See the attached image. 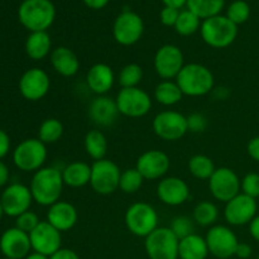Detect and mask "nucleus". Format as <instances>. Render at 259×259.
<instances>
[{"mask_svg":"<svg viewBox=\"0 0 259 259\" xmlns=\"http://www.w3.org/2000/svg\"><path fill=\"white\" fill-rule=\"evenodd\" d=\"M83 146H85L88 156L94 161H100L105 158L106 152H108V139L103 132L98 129L88 132L83 139Z\"/></svg>","mask_w":259,"mask_h":259,"instance_id":"30","label":"nucleus"},{"mask_svg":"<svg viewBox=\"0 0 259 259\" xmlns=\"http://www.w3.org/2000/svg\"><path fill=\"white\" fill-rule=\"evenodd\" d=\"M56 18V8L51 0H24L18 9V19L25 29L47 32Z\"/></svg>","mask_w":259,"mask_h":259,"instance_id":"3","label":"nucleus"},{"mask_svg":"<svg viewBox=\"0 0 259 259\" xmlns=\"http://www.w3.org/2000/svg\"><path fill=\"white\" fill-rule=\"evenodd\" d=\"M39 223H40V220H39V218H38V215L35 214V212L28 210V211L23 212V214H20L19 217L17 218L15 227H17L18 229L23 230V232H25L29 234L30 232H33V230L38 227V224H39Z\"/></svg>","mask_w":259,"mask_h":259,"instance_id":"41","label":"nucleus"},{"mask_svg":"<svg viewBox=\"0 0 259 259\" xmlns=\"http://www.w3.org/2000/svg\"><path fill=\"white\" fill-rule=\"evenodd\" d=\"M3 215H4V209H3V205H2V201H0V220H2Z\"/></svg>","mask_w":259,"mask_h":259,"instance_id":"53","label":"nucleus"},{"mask_svg":"<svg viewBox=\"0 0 259 259\" xmlns=\"http://www.w3.org/2000/svg\"><path fill=\"white\" fill-rule=\"evenodd\" d=\"M164 7L176 8V9H181L182 7L187 4V0H162Z\"/></svg>","mask_w":259,"mask_h":259,"instance_id":"51","label":"nucleus"},{"mask_svg":"<svg viewBox=\"0 0 259 259\" xmlns=\"http://www.w3.org/2000/svg\"><path fill=\"white\" fill-rule=\"evenodd\" d=\"M143 78V68L138 63H128L120 70L118 75V82L121 89L138 88Z\"/></svg>","mask_w":259,"mask_h":259,"instance_id":"36","label":"nucleus"},{"mask_svg":"<svg viewBox=\"0 0 259 259\" xmlns=\"http://www.w3.org/2000/svg\"><path fill=\"white\" fill-rule=\"evenodd\" d=\"M227 17L234 24L239 25L247 22L250 17V7L245 0H235L228 7Z\"/></svg>","mask_w":259,"mask_h":259,"instance_id":"38","label":"nucleus"},{"mask_svg":"<svg viewBox=\"0 0 259 259\" xmlns=\"http://www.w3.org/2000/svg\"><path fill=\"white\" fill-rule=\"evenodd\" d=\"M258 7H259V0H258Z\"/></svg>","mask_w":259,"mask_h":259,"instance_id":"55","label":"nucleus"},{"mask_svg":"<svg viewBox=\"0 0 259 259\" xmlns=\"http://www.w3.org/2000/svg\"><path fill=\"white\" fill-rule=\"evenodd\" d=\"M120 168L110 159H100L91 164L90 186L98 195L108 196L119 189Z\"/></svg>","mask_w":259,"mask_h":259,"instance_id":"8","label":"nucleus"},{"mask_svg":"<svg viewBox=\"0 0 259 259\" xmlns=\"http://www.w3.org/2000/svg\"><path fill=\"white\" fill-rule=\"evenodd\" d=\"M201 23V19L196 14H194L191 10L186 9L180 12L179 19H177L174 28L180 35H182V37H189V35L195 34L197 30H200Z\"/></svg>","mask_w":259,"mask_h":259,"instance_id":"35","label":"nucleus"},{"mask_svg":"<svg viewBox=\"0 0 259 259\" xmlns=\"http://www.w3.org/2000/svg\"><path fill=\"white\" fill-rule=\"evenodd\" d=\"M225 0H187V9L205 20L219 15L224 8Z\"/></svg>","mask_w":259,"mask_h":259,"instance_id":"31","label":"nucleus"},{"mask_svg":"<svg viewBox=\"0 0 259 259\" xmlns=\"http://www.w3.org/2000/svg\"><path fill=\"white\" fill-rule=\"evenodd\" d=\"M61 172H62L65 186L71 187V189H80L90 184L91 166L86 162H71L67 166L63 167Z\"/></svg>","mask_w":259,"mask_h":259,"instance_id":"26","label":"nucleus"},{"mask_svg":"<svg viewBox=\"0 0 259 259\" xmlns=\"http://www.w3.org/2000/svg\"><path fill=\"white\" fill-rule=\"evenodd\" d=\"M124 222L132 234L147 238L158 228V214L148 202H134L126 209Z\"/></svg>","mask_w":259,"mask_h":259,"instance_id":"5","label":"nucleus"},{"mask_svg":"<svg viewBox=\"0 0 259 259\" xmlns=\"http://www.w3.org/2000/svg\"><path fill=\"white\" fill-rule=\"evenodd\" d=\"M0 201H2L5 215L18 218L20 214L29 210L33 202V196L29 187L15 182V184L5 187L4 192L0 197Z\"/></svg>","mask_w":259,"mask_h":259,"instance_id":"18","label":"nucleus"},{"mask_svg":"<svg viewBox=\"0 0 259 259\" xmlns=\"http://www.w3.org/2000/svg\"><path fill=\"white\" fill-rule=\"evenodd\" d=\"M184 98L181 89L176 81L163 80L154 89V100L163 106H174Z\"/></svg>","mask_w":259,"mask_h":259,"instance_id":"29","label":"nucleus"},{"mask_svg":"<svg viewBox=\"0 0 259 259\" xmlns=\"http://www.w3.org/2000/svg\"><path fill=\"white\" fill-rule=\"evenodd\" d=\"M209 190L214 199L227 204L242 192V180L234 169L219 167L209 179Z\"/></svg>","mask_w":259,"mask_h":259,"instance_id":"10","label":"nucleus"},{"mask_svg":"<svg viewBox=\"0 0 259 259\" xmlns=\"http://www.w3.org/2000/svg\"><path fill=\"white\" fill-rule=\"evenodd\" d=\"M187 168H189L190 174L197 180H207L209 181L210 177L215 172L217 167H215L214 162L210 157L205 156V154H195L189 159L187 163Z\"/></svg>","mask_w":259,"mask_h":259,"instance_id":"33","label":"nucleus"},{"mask_svg":"<svg viewBox=\"0 0 259 259\" xmlns=\"http://www.w3.org/2000/svg\"><path fill=\"white\" fill-rule=\"evenodd\" d=\"M89 118L99 126H110L115 123L119 113L115 99L108 95L96 96L91 100L88 109Z\"/></svg>","mask_w":259,"mask_h":259,"instance_id":"22","label":"nucleus"},{"mask_svg":"<svg viewBox=\"0 0 259 259\" xmlns=\"http://www.w3.org/2000/svg\"><path fill=\"white\" fill-rule=\"evenodd\" d=\"M157 197L167 206H180L189 200L190 187L180 177H163L157 185Z\"/></svg>","mask_w":259,"mask_h":259,"instance_id":"20","label":"nucleus"},{"mask_svg":"<svg viewBox=\"0 0 259 259\" xmlns=\"http://www.w3.org/2000/svg\"><path fill=\"white\" fill-rule=\"evenodd\" d=\"M185 65L184 53L175 45L162 46L154 55V70L162 80H176Z\"/></svg>","mask_w":259,"mask_h":259,"instance_id":"13","label":"nucleus"},{"mask_svg":"<svg viewBox=\"0 0 259 259\" xmlns=\"http://www.w3.org/2000/svg\"><path fill=\"white\" fill-rule=\"evenodd\" d=\"M9 181V168L4 162L0 161V187L5 186Z\"/></svg>","mask_w":259,"mask_h":259,"instance_id":"50","label":"nucleus"},{"mask_svg":"<svg viewBox=\"0 0 259 259\" xmlns=\"http://www.w3.org/2000/svg\"><path fill=\"white\" fill-rule=\"evenodd\" d=\"M210 254L205 238L199 234H191L180 240L179 258L180 259H206Z\"/></svg>","mask_w":259,"mask_h":259,"instance_id":"28","label":"nucleus"},{"mask_svg":"<svg viewBox=\"0 0 259 259\" xmlns=\"http://www.w3.org/2000/svg\"><path fill=\"white\" fill-rule=\"evenodd\" d=\"M253 248L248 243H240L238 244L237 250H235V257L239 259H248L252 257Z\"/></svg>","mask_w":259,"mask_h":259,"instance_id":"46","label":"nucleus"},{"mask_svg":"<svg viewBox=\"0 0 259 259\" xmlns=\"http://www.w3.org/2000/svg\"><path fill=\"white\" fill-rule=\"evenodd\" d=\"M144 33L143 19L132 10L120 13L113 24V37L120 46H133L141 40Z\"/></svg>","mask_w":259,"mask_h":259,"instance_id":"12","label":"nucleus"},{"mask_svg":"<svg viewBox=\"0 0 259 259\" xmlns=\"http://www.w3.org/2000/svg\"><path fill=\"white\" fill-rule=\"evenodd\" d=\"M0 250L5 258L24 259L32 250L29 234L17 227L7 229L0 238Z\"/></svg>","mask_w":259,"mask_h":259,"instance_id":"21","label":"nucleus"},{"mask_svg":"<svg viewBox=\"0 0 259 259\" xmlns=\"http://www.w3.org/2000/svg\"><path fill=\"white\" fill-rule=\"evenodd\" d=\"M4 259H12V258H4Z\"/></svg>","mask_w":259,"mask_h":259,"instance_id":"54","label":"nucleus"},{"mask_svg":"<svg viewBox=\"0 0 259 259\" xmlns=\"http://www.w3.org/2000/svg\"><path fill=\"white\" fill-rule=\"evenodd\" d=\"M51 89V80L45 70L38 67L29 68L19 80V91L24 99L29 101H39Z\"/></svg>","mask_w":259,"mask_h":259,"instance_id":"19","label":"nucleus"},{"mask_svg":"<svg viewBox=\"0 0 259 259\" xmlns=\"http://www.w3.org/2000/svg\"><path fill=\"white\" fill-rule=\"evenodd\" d=\"M210 254L219 259H229L235 255L239 240L237 234L227 225H212L205 237Z\"/></svg>","mask_w":259,"mask_h":259,"instance_id":"14","label":"nucleus"},{"mask_svg":"<svg viewBox=\"0 0 259 259\" xmlns=\"http://www.w3.org/2000/svg\"><path fill=\"white\" fill-rule=\"evenodd\" d=\"M78 212L72 204L67 201H57L51 205L47 211V222L58 232H68L76 225Z\"/></svg>","mask_w":259,"mask_h":259,"instance_id":"23","label":"nucleus"},{"mask_svg":"<svg viewBox=\"0 0 259 259\" xmlns=\"http://www.w3.org/2000/svg\"><path fill=\"white\" fill-rule=\"evenodd\" d=\"M10 151V138L3 129H0V159L4 158Z\"/></svg>","mask_w":259,"mask_h":259,"instance_id":"45","label":"nucleus"},{"mask_svg":"<svg viewBox=\"0 0 259 259\" xmlns=\"http://www.w3.org/2000/svg\"><path fill=\"white\" fill-rule=\"evenodd\" d=\"M144 179L138 169L128 168L124 169L120 175V181H119V189L124 194H136L142 186H143Z\"/></svg>","mask_w":259,"mask_h":259,"instance_id":"37","label":"nucleus"},{"mask_svg":"<svg viewBox=\"0 0 259 259\" xmlns=\"http://www.w3.org/2000/svg\"><path fill=\"white\" fill-rule=\"evenodd\" d=\"M86 83L96 96L106 95L115 83L113 68L106 63H95L86 73Z\"/></svg>","mask_w":259,"mask_h":259,"instance_id":"24","label":"nucleus"},{"mask_svg":"<svg viewBox=\"0 0 259 259\" xmlns=\"http://www.w3.org/2000/svg\"><path fill=\"white\" fill-rule=\"evenodd\" d=\"M33 252L51 257L62 248V235L55 227L46 222H40L33 232L29 233Z\"/></svg>","mask_w":259,"mask_h":259,"instance_id":"16","label":"nucleus"},{"mask_svg":"<svg viewBox=\"0 0 259 259\" xmlns=\"http://www.w3.org/2000/svg\"><path fill=\"white\" fill-rule=\"evenodd\" d=\"M207 118L204 114L192 113L187 116V128L191 133H202L207 128Z\"/></svg>","mask_w":259,"mask_h":259,"instance_id":"42","label":"nucleus"},{"mask_svg":"<svg viewBox=\"0 0 259 259\" xmlns=\"http://www.w3.org/2000/svg\"><path fill=\"white\" fill-rule=\"evenodd\" d=\"M153 132L158 138L166 142H176L189 132L187 116L175 110H164L153 119Z\"/></svg>","mask_w":259,"mask_h":259,"instance_id":"11","label":"nucleus"},{"mask_svg":"<svg viewBox=\"0 0 259 259\" xmlns=\"http://www.w3.org/2000/svg\"><path fill=\"white\" fill-rule=\"evenodd\" d=\"M257 200L240 192L225 204L224 218L232 227H243L250 224V222L257 217Z\"/></svg>","mask_w":259,"mask_h":259,"instance_id":"15","label":"nucleus"},{"mask_svg":"<svg viewBox=\"0 0 259 259\" xmlns=\"http://www.w3.org/2000/svg\"><path fill=\"white\" fill-rule=\"evenodd\" d=\"M180 9L171 7H164L159 13V19H161L162 24L166 27H175L177 19H179Z\"/></svg>","mask_w":259,"mask_h":259,"instance_id":"43","label":"nucleus"},{"mask_svg":"<svg viewBox=\"0 0 259 259\" xmlns=\"http://www.w3.org/2000/svg\"><path fill=\"white\" fill-rule=\"evenodd\" d=\"M52 52V40L47 32H32L25 40V53L33 61L45 60Z\"/></svg>","mask_w":259,"mask_h":259,"instance_id":"27","label":"nucleus"},{"mask_svg":"<svg viewBox=\"0 0 259 259\" xmlns=\"http://www.w3.org/2000/svg\"><path fill=\"white\" fill-rule=\"evenodd\" d=\"M136 168L144 180H148V181L162 180L171 168V159L168 154L164 152L151 149L138 157Z\"/></svg>","mask_w":259,"mask_h":259,"instance_id":"17","label":"nucleus"},{"mask_svg":"<svg viewBox=\"0 0 259 259\" xmlns=\"http://www.w3.org/2000/svg\"><path fill=\"white\" fill-rule=\"evenodd\" d=\"M201 38L207 46L217 50L229 47L238 37V25L227 15H215L202 20L200 28Z\"/></svg>","mask_w":259,"mask_h":259,"instance_id":"4","label":"nucleus"},{"mask_svg":"<svg viewBox=\"0 0 259 259\" xmlns=\"http://www.w3.org/2000/svg\"><path fill=\"white\" fill-rule=\"evenodd\" d=\"M249 233L250 237L259 243V215L254 218L249 224Z\"/></svg>","mask_w":259,"mask_h":259,"instance_id":"49","label":"nucleus"},{"mask_svg":"<svg viewBox=\"0 0 259 259\" xmlns=\"http://www.w3.org/2000/svg\"><path fill=\"white\" fill-rule=\"evenodd\" d=\"M119 113L128 118H143L152 109V99L147 91L139 88L121 89L116 95Z\"/></svg>","mask_w":259,"mask_h":259,"instance_id":"9","label":"nucleus"},{"mask_svg":"<svg viewBox=\"0 0 259 259\" xmlns=\"http://www.w3.org/2000/svg\"><path fill=\"white\" fill-rule=\"evenodd\" d=\"M218 218H219V209L217 205L211 201H200L196 204L192 211V219L195 224L200 227H210L215 225Z\"/></svg>","mask_w":259,"mask_h":259,"instance_id":"32","label":"nucleus"},{"mask_svg":"<svg viewBox=\"0 0 259 259\" xmlns=\"http://www.w3.org/2000/svg\"><path fill=\"white\" fill-rule=\"evenodd\" d=\"M247 153L253 161L259 163V136L253 137L247 144Z\"/></svg>","mask_w":259,"mask_h":259,"instance_id":"44","label":"nucleus"},{"mask_svg":"<svg viewBox=\"0 0 259 259\" xmlns=\"http://www.w3.org/2000/svg\"><path fill=\"white\" fill-rule=\"evenodd\" d=\"M82 2L83 4L88 8H90V9L100 10L103 9V8H105L110 0H82Z\"/></svg>","mask_w":259,"mask_h":259,"instance_id":"48","label":"nucleus"},{"mask_svg":"<svg viewBox=\"0 0 259 259\" xmlns=\"http://www.w3.org/2000/svg\"><path fill=\"white\" fill-rule=\"evenodd\" d=\"M50 259H80V257L75 250L68 249V248H61L55 254L51 255Z\"/></svg>","mask_w":259,"mask_h":259,"instance_id":"47","label":"nucleus"},{"mask_svg":"<svg viewBox=\"0 0 259 259\" xmlns=\"http://www.w3.org/2000/svg\"><path fill=\"white\" fill-rule=\"evenodd\" d=\"M257 259H259V255H258V257H257Z\"/></svg>","mask_w":259,"mask_h":259,"instance_id":"56","label":"nucleus"},{"mask_svg":"<svg viewBox=\"0 0 259 259\" xmlns=\"http://www.w3.org/2000/svg\"><path fill=\"white\" fill-rule=\"evenodd\" d=\"M182 94L191 98L205 96L214 90L215 78L211 70L201 63H187L175 80Z\"/></svg>","mask_w":259,"mask_h":259,"instance_id":"2","label":"nucleus"},{"mask_svg":"<svg viewBox=\"0 0 259 259\" xmlns=\"http://www.w3.org/2000/svg\"><path fill=\"white\" fill-rule=\"evenodd\" d=\"M245 2H248V0H245Z\"/></svg>","mask_w":259,"mask_h":259,"instance_id":"57","label":"nucleus"},{"mask_svg":"<svg viewBox=\"0 0 259 259\" xmlns=\"http://www.w3.org/2000/svg\"><path fill=\"white\" fill-rule=\"evenodd\" d=\"M63 136V124L56 118H48L38 129V139L47 146L60 141Z\"/></svg>","mask_w":259,"mask_h":259,"instance_id":"34","label":"nucleus"},{"mask_svg":"<svg viewBox=\"0 0 259 259\" xmlns=\"http://www.w3.org/2000/svg\"><path fill=\"white\" fill-rule=\"evenodd\" d=\"M47 159V147L38 138L20 142L13 152V161L17 168L24 172H37L43 168Z\"/></svg>","mask_w":259,"mask_h":259,"instance_id":"6","label":"nucleus"},{"mask_svg":"<svg viewBox=\"0 0 259 259\" xmlns=\"http://www.w3.org/2000/svg\"><path fill=\"white\" fill-rule=\"evenodd\" d=\"M168 228L174 232V234L181 240L184 239V238L189 237V235L194 234L195 222L192 218L185 217V215H180V217H176L172 219L171 224H169Z\"/></svg>","mask_w":259,"mask_h":259,"instance_id":"39","label":"nucleus"},{"mask_svg":"<svg viewBox=\"0 0 259 259\" xmlns=\"http://www.w3.org/2000/svg\"><path fill=\"white\" fill-rule=\"evenodd\" d=\"M51 65L58 75L63 77H72L80 70V60L71 48L60 46L50 55Z\"/></svg>","mask_w":259,"mask_h":259,"instance_id":"25","label":"nucleus"},{"mask_svg":"<svg viewBox=\"0 0 259 259\" xmlns=\"http://www.w3.org/2000/svg\"><path fill=\"white\" fill-rule=\"evenodd\" d=\"M144 239V249L149 259H179L180 239L169 228L158 227Z\"/></svg>","mask_w":259,"mask_h":259,"instance_id":"7","label":"nucleus"},{"mask_svg":"<svg viewBox=\"0 0 259 259\" xmlns=\"http://www.w3.org/2000/svg\"><path fill=\"white\" fill-rule=\"evenodd\" d=\"M242 192L257 200L259 197V174L248 172L242 179Z\"/></svg>","mask_w":259,"mask_h":259,"instance_id":"40","label":"nucleus"},{"mask_svg":"<svg viewBox=\"0 0 259 259\" xmlns=\"http://www.w3.org/2000/svg\"><path fill=\"white\" fill-rule=\"evenodd\" d=\"M65 182L62 172L56 167H43L34 172L30 181V192L33 201L40 206H48L60 201Z\"/></svg>","mask_w":259,"mask_h":259,"instance_id":"1","label":"nucleus"},{"mask_svg":"<svg viewBox=\"0 0 259 259\" xmlns=\"http://www.w3.org/2000/svg\"><path fill=\"white\" fill-rule=\"evenodd\" d=\"M24 259H50V257H46V255L39 254V253L33 252V253H30V254L28 255V257H25Z\"/></svg>","mask_w":259,"mask_h":259,"instance_id":"52","label":"nucleus"}]
</instances>
